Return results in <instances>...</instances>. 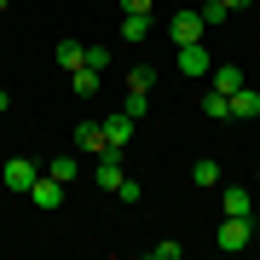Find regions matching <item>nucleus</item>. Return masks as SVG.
<instances>
[{
	"mask_svg": "<svg viewBox=\"0 0 260 260\" xmlns=\"http://www.w3.org/2000/svg\"><path fill=\"white\" fill-rule=\"evenodd\" d=\"M214 249H225V254H243V249H254V214H249V220L225 214V220H220V232H214Z\"/></svg>",
	"mask_w": 260,
	"mask_h": 260,
	"instance_id": "nucleus-1",
	"label": "nucleus"
},
{
	"mask_svg": "<svg viewBox=\"0 0 260 260\" xmlns=\"http://www.w3.org/2000/svg\"><path fill=\"white\" fill-rule=\"evenodd\" d=\"M168 41H174V47L208 41V23H203V12H174V18H168Z\"/></svg>",
	"mask_w": 260,
	"mask_h": 260,
	"instance_id": "nucleus-2",
	"label": "nucleus"
},
{
	"mask_svg": "<svg viewBox=\"0 0 260 260\" xmlns=\"http://www.w3.org/2000/svg\"><path fill=\"white\" fill-rule=\"evenodd\" d=\"M64 191H70V185H58L47 168H41V174H35V185H29L23 197H29V203H35L41 214H52V208H64Z\"/></svg>",
	"mask_w": 260,
	"mask_h": 260,
	"instance_id": "nucleus-3",
	"label": "nucleus"
},
{
	"mask_svg": "<svg viewBox=\"0 0 260 260\" xmlns=\"http://www.w3.org/2000/svg\"><path fill=\"white\" fill-rule=\"evenodd\" d=\"M35 174H41V162H29V156H12L6 168H0V185H6L12 197H23L29 185H35Z\"/></svg>",
	"mask_w": 260,
	"mask_h": 260,
	"instance_id": "nucleus-4",
	"label": "nucleus"
},
{
	"mask_svg": "<svg viewBox=\"0 0 260 260\" xmlns=\"http://www.w3.org/2000/svg\"><path fill=\"white\" fill-rule=\"evenodd\" d=\"M99 127H104V145L127 156V145H133V116H127V110H110V116H99Z\"/></svg>",
	"mask_w": 260,
	"mask_h": 260,
	"instance_id": "nucleus-5",
	"label": "nucleus"
},
{
	"mask_svg": "<svg viewBox=\"0 0 260 260\" xmlns=\"http://www.w3.org/2000/svg\"><path fill=\"white\" fill-rule=\"evenodd\" d=\"M121 179H127V174H121V150H104V156H93V185L99 191H121Z\"/></svg>",
	"mask_w": 260,
	"mask_h": 260,
	"instance_id": "nucleus-6",
	"label": "nucleus"
},
{
	"mask_svg": "<svg viewBox=\"0 0 260 260\" xmlns=\"http://www.w3.org/2000/svg\"><path fill=\"white\" fill-rule=\"evenodd\" d=\"M208 70H214L208 41H191V47H179V75H208Z\"/></svg>",
	"mask_w": 260,
	"mask_h": 260,
	"instance_id": "nucleus-7",
	"label": "nucleus"
},
{
	"mask_svg": "<svg viewBox=\"0 0 260 260\" xmlns=\"http://www.w3.org/2000/svg\"><path fill=\"white\" fill-rule=\"evenodd\" d=\"M75 150H87V156H104V127H99V116L93 121H75Z\"/></svg>",
	"mask_w": 260,
	"mask_h": 260,
	"instance_id": "nucleus-8",
	"label": "nucleus"
},
{
	"mask_svg": "<svg viewBox=\"0 0 260 260\" xmlns=\"http://www.w3.org/2000/svg\"><path fill=\"white\" fill-rule=\"evenodd\" d=\"M220 208L237 214V220H249V214H254V197L243 191V185H225V179H220Z\"/></svg>",
	"mask_w": 260,
	"mask_h": 260,
	"instance_id": "nucleus-9",
	"label": "nucleus"
},
{
	"mask_svg": "<svg viewBox=\"0 0 260 260\" xmlns=\"http://www.w3.org/2000/svg\"><path fill=\"white\" fill-rule=\"evenodd\" d=\"M150 29H156V23H150V12H121V41L145 47V41H150Z\"/></svg>",
	"mask_w": 260,
	"mask_h": 260,
	"instance_id": "nucleus-10",
	"label": "nucleus"
},
{
	"mask_svg": "<svg viewBox=\"0 0 260 260\" xmlns=\"http://www.w3.org/2000/svg\"><path fill=\"white\" fill-rule=\"evenodd\" d=\"M208 87H214V93H225V99H232L237 87H243V70H237V64H214V70H208Z\"/></svg>",
	"mask_w": 260,
	"mask_h": 260,
	"instance_id": "nucleus-11",
	"label": "nucleus"
},
{
	"mask_svg": "<svg viewBox=\"0 0 260 260\" xmlns=\"http://www.w3.org/2000/svg\"><path fill=\"white\" fill-rule=\"evenodd\" d=\"M47 174L58 179V185H75V174H81V156H75V150H58V156L47 162Z\"/></svg>",
	"mask_w": 260,
	"mask_h": 260,
	"instance_id": "nucleus-12",
	"label": "nucleus"
},
{
	"mask_svg": "<svg viewBox=\"0 0 260 260\" xmlns=\"http://www.w3.org/2000/svg\"><path fill=\"white\" fill-rule=\"evenodd\" d=\"M232 116H237V121H254V116H260V93H254L249 81H243L237 93H232Z\"/></svg>",
	"mask_w": 260,
	"mask_h": 260,
	"instance_id": "nucleus-13",
	"label": "nucleus"
},
{
	"mask_svg": "<svg viewBox=\"0 0 260 260\" xmlns=\"http://www.w3.org/2000/svg\"><path fill=\"white\" fill-rule=\"evenodd\" d=\"M52 64L58 70H81L87 64V47H81V41H58V47H52Z\"/></svg>",
	"mask_w": 260,
	"mask_h": 260,
	"instance_id": "nucleus-14",
	"label": "nucleus"
},
{
	"mask_svg": "<svg viewBox=\"0 0 260 260\" xmlns=\"http://www.w3.org/2000/svg\"><path fill=\"white\" fill-rule=\"evenodd\" d=\"M220 179H225V174H220V162H214V156H203V162L191 168V185H197V191H220Z\"/></svg>",
	"mask_w": 260,
	"mask_h": 260,
	"instance_id": "nucleus-15",
	"label": "nucleus"
},
{
	"mask_svg": "<svg viewBox=\"0 0 260 260\" xmlns=\"http://www.w3.org/2000/svg\"><path fill=\"white\" fill-rule=\"evenodd\" d=\"M70 87H75V99H99V70H93V64L70 70Z\"/></svg>",
	"mask_w": 260,
	"mask_h": 260,
	"instance_id": "nucleus-16",
	"label": "nucleus"
},
{
	"mask_svg": "<svg viewBox=\"0 0 260 260\" xmlns=\"http://www.w3.org/2000/svg\"><path fill=\"white\" fill-rule=\"evenodd\" d=\"M150 87H156V70H150V64H133L127 70V93L133 99H150Z\"/></svg>",
	"mask_w": 260,
	"mask_h": 260,
	"instance_id": "nucleus-17",
	"label": "nucleus"
},
{
	"mask_svg": "<svg viewBox=\"0 0 260 260\" xmlns=\"http://www.w3.org/2000/svg\"><path fill=\"white\" fill-rule=\"evenodd\" d=\"M197 104H203V116H208V121H232V99H225V93H214V87H208Z\"/></svg>",
	"mask_w": 260,
	"mask_h": 260,
	"instance_id": "nucleus-18",
	"label": "nucleus"
},
{
	"mask_svg": "<svg viewBox=\"0 0 260 260\" xmlns=\"http://www.w3.org/2000/svg\"><path fill=\"white\" fill-rule=\"evenodd\" d=\"M145 254H150V260H179V254H185V243H174V237H162V243H150Z\"/></svg>",
	"mask_w": 260,
	"mask_h": 260,
	"instance_id": "nucleus-19",
	"label": "nucleus"
},
{
	"mask_svg": "<svg viewBox=\"0 0 260 260\" xmlns=\"http://www.w3.org/2000/svg\"><path fill=\"white\" fill-rule=\"evenodd\" d=\"M87 64H93V70L104 75V70H110V47H87Z\"/></svg>",
	"mask_w": 260,
	"mask_h": 260,
	"instance_id": "nucleus-20",
	"label": "nucleus"
},
{
	"mask_svg": "<svg viewBox=\"0 0 260 260\" xmlns=\"http://www.w3.org/2000/svg\"><path fill=\"white\" fill-rule=\"evenodd\" d=\"M214 6H225V12H249L254 0H214Z\"/></svg>",
	"mask_w": 260,
	"mask_h": 260,
	"instance_id": "nucleus-21",
	"label": "nucleus"
},
{
	"mask_svg": "<svg viewBox=\"0 0 260 260\" xmlns=\"http://www.w3.org/2000/svg\"><path fill=\"white\" fill-rule=\"evenodd\" d=\"M156 0H121V12H150Z\"/></svg>",
	"mask_w": 260,
	"mask_h": 260,
	"instance_id": "nucleus-22",
	"label": "nucleus"
},
{
	"mask_svg": "<svg viewBox=\"0 0 260 260\" xmlns=\"http://www.w3.org/2000/svg\"><path fill=\"white\" fill-rule=\"evenodd\" d=\"M12 110V93H6V87H0V116H6Z\"/></svg>",
	"mask_w": 260,
	"mask_h": 260,
	"instance_id": "nucleus-23",
	"label": "nucleus"
},
{
	"mask_svg": "<svg viewBox=\"0 0 260 260\" xmlns=\"http://www.w3.org/2000/svg\"><path fill=\"white\" fill-rule=\"evenodd\" d=\"M6 6H12V0H0V12H6Z\"/></svg>",
	"mask_w": 260,
	"mask_h": 260,
	"instance_id": "nucleus-24",
	"label": "nucleus"
},
{
	"mask_svg": "<svg viewBox=\"0 0 260 260\" xmlns=\"http://www.w3.org/2000/svg\"><path fill=\"white\" fill-rule=\"evenodd\" d=\"M197 6H208V0H197Z\"/></svg>",
	"mask_w": 260,
	"mask_h": 260,
	"instance_id": "nucleus-25",
	"label": "nucleus"
}]
</instances>
